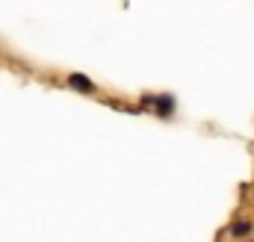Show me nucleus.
<instances>
[{"mask_svg": "<svg viewBox=\"0 0 254 242\" xmlns=\"http://www.w3.org/2000/svg\"><path fill=\"white\" fill-rule=\"evenodd\" d=\"M68 86H71V89H77V92H95L92 80H89V77H83V74H71V77H68Z\"/></svg>", "mask_w": 254, "mask_h": 242, "instance_id": "nucleus-1", "label": "nucleus"}, {"mask_svg": "<svg viewBox=\"0 0 254 242\" xmlns=\"http://www.w3.org/2000/svg\"><path fill=\"white\" fill-rule=\"evenodd\" d=\"M157 107H160V113H169L172 110V98H157Z\"/></svg>", "mask_w": 254, "mask_h": 242, "instance_id": "nucleus-2", "label": "nucleus"}, {"mask_svg": "<svg viewBox=\"0 0 254 242\" xmlns=\"http://www.w3.org/2000/svg\"><path fill=\"white\" fill-rule=\"evenodd\" d=\"M249 228H252V225H249V222H237V225H234V228H231V231H234V234H237V237H240V234H249Z\"/></svg>", "mask_w": 254, "mask_h": 242, "instance_id": "nucleus-3", "label": "nucleus"}]
</instances>
